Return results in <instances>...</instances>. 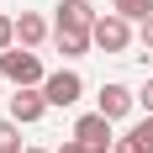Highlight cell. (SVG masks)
I'll list each match as a JSON object with an SVG mask.
<instances>
[{
	"label": "cell",
	"instance_id": "15",
	"mask_svg": "<svg viewBox=\"0 0 153 153\" xmlns=\"http://www.w3.org/2000/svg\"><path fill=\"white\" fill-rule=\"evenodd\" d=\"M137 106L153 116V79H143V90H137Z\"/></svg>",
	"mask_w": 153,
	"mask_h": 153
},
{
	"label": "cell",
	"instance_id": "12",
	"mask_svg": "<svg viewBox=\"0 0 153 153\" xmlns=\"http://www.w3.org/2000/svg\"><path fill=\"white\" fill-rule=\"evenodd\" d=\"M127 137L137 143L143 153H153V116H143V122H132V132H127Z\"/></svg>",
	"mask_w": 153,
	"mask_h": 153
},
{
	"label": "cell",
	"instance_id": "5",
	"mask_svg": "<svg viewBox=\"0 0 153 153\" xmlns=\"http://www.w3.org/2000/svg\"><path fill=\"white\" fill-rule=\"evenodd\" d=\"M42 95H48V106H74L79 95H85V79H79L74 69H58V74L42 79Z\"/></svg>",
	"mask_w": 153,
	"mask_h": 153
},
{
	"label": "cell",
	"instance_id": "16",
	"mask_svg": "<svg viewBox=\"0 0 153 153\" xmlns=\"http://www.w3.org/2000/svg\"><path fill=\"white\" fill-rule=\"evenodd\" d=\"M53 153H90V148H85L79 137H63V148H53Z\"/></svg>",
	"mask_w": 153,
	"mask_h": 153
},
{
	"label": "cell",
	"instance_id": "3",
	"mask_svg": "<svg viewBox=\"0 0 153 153\" xmlns=\"http://www.w3.org/2000/svg\"><path fill=\"white\" fill-rule=\"evenodd\" d=\"M69 137H79V143H85L90 153H111V148H116V132H111V116H100V111H85V116L74 122V132H69Z\"/></svg>",
	"mask_w": 153,
	"mask_h": 153
},
{
	"label": "cell",
	"instance_id": "13",
	"mask_svg": "<svg viewBox=\"0 0 153 153\" xmlns=\"http://www.w3.org/2000/svg\"><path fill=\"white\" fill-rule=\"evenodd\" d=\"M16 48V16H0V53Z\"/></svg>",
	"mask_w": 153,
	"mask_h": 153
},
{
	"label": "cell",
	"instance_id": "11",
	"mask_svg": "<svg viewBox=\"0 0 153 153\" xmlns=\"http://www.w3.org/2000/svg\"><path fill=\"white\" fill-rule=\"evenodd\" d=\"M111 11H122L127 21H148V16H153V0H111Z\"/></svg>",
	"mask_w": 153,
	"mask_h": 153
},
{
	"label": "cell",
	"instance_id": "17",
	"mask_svg": "<svg viewBox=\"0 0 153 153\" xmlns=\"http://www.w3.org/2000/svg\"><path fill=\"white\" fill-rule=\"evenodd\" d=\"M111 153H143V148H137L132 137H116V148H111Z\"/></svg>",
	"mask_w": 153,
	"mask_h": 153
},
{
	"label": "cell",
	"instance_id": "4",
	"mask_svg": "<svg viewBox=\"0 0 153 153\" xmlns=\"http://www.w3.org/2000/svg\"><path fill=\"white\" fill-rule=\"evenodd\" d=\"M132 106H137V90H127V85H100V95H95V111L100 116H111V122H122V116H132Z\"/></svg>",
	"mask_w": 153,
	"mask_h": 153
},
{
	"label": "cell",
	"instance_id": "19",
	"mask_svg": "<svg viewBox=\"0 0 153 153\" xmlns=\"http://www.w3.org/2000/svg\"><path fill=\"white\" fill-rule=\"evenodd\" d=\"M0 79H5V74H0Z\"/></svg>",
	"mask_w": 153,
	"mask_h": 153
},
{
	"label": "cell",
	"instance_id": "1",
	"mask_svg": "<svg viewBox=\"0 0 153 153\" xmlns=\"http://www.w3.org/2000/svg\"><path fill=\"white\" fill-rule=\"evenodd\" d=\"M0 74H5V85H16V90H27V85H42V58H37V53H32V48H5V53H0Z\"/></svg>",
	"mask_w": 153,
	"mask_h": 153
},
{
	"label": "cell",
	"instance_id": "14",
	"mask_svg": "<svg viewBox=\"0 0 153 153\" xmlns=\"http://www.w3.org/2000/svg\"><path fill=\"white\" fill-rule=\"evenodd\" d=\"M137 42H143V53H153V16L137 21Z\"/></svg>",
	"mask_w": 153,
	"mask_h": 153
},
{
	"label": "cell",
	"instance_id": "8",
	"mask_svg": "<svg viewBox=\"0 0 153 153\" xmlns=\"http://www.w3.org/2000/svg\"><path fill=\"white\" fill-rule=\"evenodd\" d=\"M48 37H53V27H48L37 11H21V16H16V42H21V48H42Z\"/></svg>",
	"mask_w": 153,
	"mask_h": 153
},
{
	"label": "cell",
	"instance_id": "10",
	"mask_svg": "<svg viewBox=\"0 0 153 153\" xmlns=\"http://www.w3.org/2000/svg\"><path fill=\"white\" fill-rule=\"evenodd\" d=\"M0 153H27V143H21V122H16V116H0Z\"/></svg>",
	"mask_w": 153,
	"mask_h": 153
},
{
	"label": "cell",
	"instance_id": "9",
	"mask_svg": "<svg viewBox=\"0 0 153 153\" xmlns=\"http://www.w3.org/2000/svg\"><path fill=\"white\" fill-rule=\"evenodd\" d=\"M53 48H58L63 58H85V53L95 48V37H90V32H63V27H53Z\"/></svg>",
	"mask_w": 153,
	"mask_h": 153
},
{
	"label": "cell",
	"instance_id": "6",
	"mask_svg": "<svg viewBox=\"0 0 153 153\" xmlns=\"http://www.w3.org/2000/svg\"><path fill=\"white\" fill-rule=\"evenodd\" d=\"M95 21H100V11L90 0H58V16H53V27L63 32H95Z\"/></svg>",
	"mask_w": 153,
	"mask_h": 153
},
{
	"label": "cell",
	"instance_id": "2",
	"mask_svg": "<svg viewBox=\"0 0 153 153\" xmlns=\"http://www.w3.org/2000/svg\"><path fill=\"white\" fill-rule=\"evenodd\" d=\"M90 37H95V48H100V53H127L137 32H132V21H127L122 11H106L100 21H95V32H90Z\"/></svg>",
	"mask_w": 153,
	"mask_h": 153
},
{
	"label": "cell",
	"instance_id": "7",
	"mask_svg": "<svg viewBox=\"0 0 153 153\" xmlns=\"http://www.w3.org/2000/svg\"><path fill=\"white\" fill-rule=\"evenodd\" d=\"M48 111H53V106H48V95H42V85H27V90H16V95H11V116H16L21 127H32V122H42Z\"/></svg>",
	"mask_w": 153,
	"mask_h": 153
},
{
	"label": "cell",
	"instance_id": "18",
	"mask_svg": "<svg viewBox=\"0 0 153 153\" xmlns=\"http://www.w3.org/2000/svg\"><path fill=\"white\" fill-rule=\"evenodd\" d=\"M27 153H48V148H27Z\"/></svg>",
	"mask_w": 153,
	"mask_h": 153
}]
</instances>
